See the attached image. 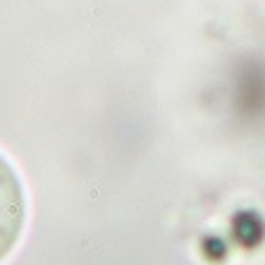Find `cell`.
<instances>
[{"instance_id":"cell-1","label":"cell","mask_w":265,"mask_h":265,"mask_svg":"<svg viewBox=\"0 0 265 265\" xmlns=\"http://www.w3.org/2000/svg\"><path fill=\"white\" fill-rule=\"evenodd\" d=\"M27 222V196L22 179L0 153V260L15 249Z\"/></svg>"}]
</instances>
